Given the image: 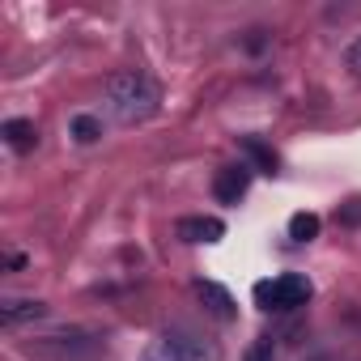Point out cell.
<instances>
[{"mask_svg": "<svg viewBox=\"0 0 361 361\" xmlns=\"http://www.w3.org/2000/svg\"><path fill=\"white\" fill-rule=\"evenodd\" d=\"M178 238H183V243H221L226 226L217 217H183V221H178Z\"/></svg>", "mask_w": 361, "mask_h": 361, "instance_id": "6", "label": "cell"}, {"mask_svg": "<svg viewBox=\"0 0 361 361\" xmlns=\"http://www.w3.org/2000/svg\"><path fill=\"white\" fill-rule=\"evenodd\" d=\"M161 353H166L170 361H209V357H213L209 344H204L200 336H192V331H166V336H161Z\"/></svg>", "mask_w": 361, "mask_h": 361, "instance_id": "3", "label": "cell"}, {"mask_svg": "<svg viewBox=\"0 0 361 361\" xmlns=\"http://www.w3.org/2000/svg\"><path fill=\"white\" fill-rule=\"evenodd\" d=\"M344 226H361V196L357 200H348V204H340V213H336Z\"/></svg>", "mask_w": 361, "mask_h": 361, "instance_id": "13", "label": "cell"}, {"mask_svg": "<svg viewBox=\"0 0 361 361\" xmlns=\"http://www.w3.org/2000/svg\"><path fill=\"white\" fill-rule=\"evenodd\" d=\"M310 293H314V289H310V281H306L302 272H281V276L255 285L259 310H298V306L310 302Z\"/></svg>", "mask_w": 361, "mask_h": 361, "instance_id": "2", "label": "cell"}, {"mask_svg": "<svg viewBox=\"0 0 361 361\" xmlns=\"http://www.w3.org/2000/svg\"><path fill=\"white\" fill-rule=\"evenodd\" d=\"M344 64H348V73H353V77H361V39H353V43H348Z\"/></svg>", "mask_w": 361, "mask_h": 361, "instance_id": "14", "label": "cell"}, {"mask_svg": "<svg viewBox=\"0 0 361 361\" xmlns=\"http://www.w3.org/2000/svg\"><path fill=\"white\" fill-rule=\"evenodd\" d=\"M5 140H9L13 153H30L35 140H39V132H35L30 119H9V123H5Z\"/></svg>", "mask_w": 361, "mask_h": 361, "instance_id": "7", "label": "cell"}, {"mask_svg": "<svg viewBox=\"0 0 361 361\" xmlns=\"http://www.w3.org/2000/svg\"><path fill=\"white\" fill-rule=\"evenodd\" d=\"M73 136H77L81 145H94V140L102 136V119H94V115H77V119H73Z\"/></svg>", "mask_w": 361, "mask_h": 361, "instance_id": "11", "label": "cell"}, {"mask_svg": "<svg viewBox=\"0 0 361 361\" xmlns=\"http://www.w3.org/2000/svg\"><path fill=\"white\" fill-rule=\"evenodd\" d=\"M272 353H276L272 336H259V340H255V348L247 353V361H272Z\"/></svg>", "mask_w": 361, "mask_h": 361, "instance_id": "12", "label": "cell"}, {"mask_svg": "<svg viewBox=\"0 0 361 361\" xmlns=\"http://www.w3.org/2000/svg\"><path fill=\"white\" fill-rule=\"evenodd\" d=\"M247 188H251V166H226V170H217L213 192H217L221 204H238L247 196Z\"/></svg>", "mask_w": 361, "mask_h": 361, "instance_id": "4", "label": "cell"}, {"mask_svg": "<svg viewBox=\"0 0 361 361\" xmlns=\"http://www.w3.org/2000/svg\"><path fill=\"white\" fill-rule=\"evenodd\" d=\"M161 106V90L145 68H123L106 81V111L119 123H145Z\"/></svg>", "mask_w": 361, "mask_h": 361, "instance_id": "1", "label": "cell"}, {"mask_svg": "<svg viewBox=\"0 0 361 361\" xmlns=\"http://www.w3.org/2000/svg\"><path fill=\"white\" fill-rule=\"evenodd\" d=\"M243 149H247V157H251L264 174H272V170H276V153H272L268 145H259L255 136H247V140H243Z\"/></svg>", "mask_w": 361, "mask_h": 361, "instance_id": "10", "label": "cell"}, {"mask_svg": "<svg viewBox=\"0 0 361 361\" xmlns=\"http://www.w3.org/2000/svg\"><path fill=\"white\" fill-rule=\"evenodd\" d=\"M196 289H200V298H209V302H213V314H217V319H234V298H230L221 285H213V281H200Z\"/></svg>", "mask_w": 361, "mask_h": 361, "instance_id": "8", "label": "cell"}, {"mask_svg": "<svg viewBox=\"0 0 361 361\" xmlns=\"http://www.w3.org/2000/svg\"><path fill=\"white\" fill-rule=\"evenodd\" d=\"M43 314H47V306L35 302V298H5V302H0V323H5V327L35 323V319H43Z\"/></svg>", "mask_w": 361, "mask_h": 361, "instance_id": "5", "label": "cell"}, {"mask_svg": "<svg viewBox=\"0 0 361 361\" xmlns=\"http://www.w3.org/2000/svg\"><path fill=\"white\" fill-rule=\"evenodd\" d=\"M319 226H323V221H319L314 213H293V217H289V238H293V243H310V238H319Z\"/></svg>", "mask_w": 361, "mask_h": 361, "instance_id": "9", "label": "cell"}]
</instances>
